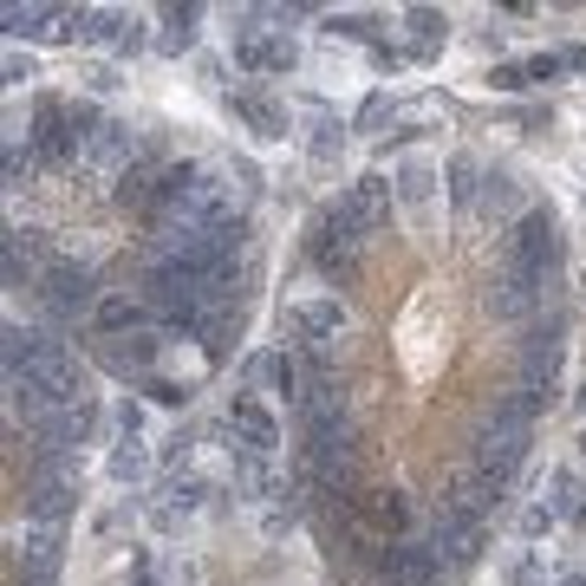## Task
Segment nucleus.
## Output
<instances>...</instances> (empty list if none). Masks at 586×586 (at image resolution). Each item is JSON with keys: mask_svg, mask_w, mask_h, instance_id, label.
<instances>
[{"mask_svg": "<svg viewBox=\"0 0 586 586\" xmlns=\"http://www.w3.org/2000/svg\"><path fill=\"white\" fill-rule=\"evenodd\" d=\"M105 281H98V268L91 261H73V254H59V268L46 274V287L33 293V326H46L53 339H66L78 326H91V313H98V300H105Z\"/></svg>", "mask_w": 586, "mask_h": 586, "instance_id": "nucleus-1", "label": "nucleus"}, {"mask_svg": "<svg viewBox=\"0 0 586 586\" xmlns=\"http://www.w3.org/2000/svg\"><path fill=\"white\" fill-rule=\"evenodd\" d=\"M26 150L40 156L46 176H73L85 163V131L73 124V91H33L26 98Z\"/></svg>", "mask_w": 586, "mask_h": 586, "instance_id": "nucleus-2", "label": "nucleus"}, {"mask_svg": "<svg viewBox=\"0 0 586 586\" xmlns=\"http://www.w3.org/2000/svg\"><path fill=\"white\" fill-rule=\"evenodd\" d=\"M482 313H489L496 326H509V333H528V326H541L547 313H561V287L521 274L509 261H496V274H489V287H482Z\"/></svg>", "mask_w": 586, "mask_h": 586, "instance_id": "nucleus-3", "label": "nucleus"}, {"mask_svg": "<svg viewBox=\"0 0 586 586\" xmlns=\"http://www.w3.org/2000/svg\"><path fill=\"white\" fill-rule=\"evenodd\" d=\"M502 261H509V268H521V274H534V281H554V287H561V268H567V235H561L554 203H534V209L514 221L509 235H502Z\"/></svg>", "mask_w": 586, "mask_h": 586, "instance_id": "nucleus-4", "label": "nucleus"}, {"mask_svg": "<svg viewBox=\"0 0 586 586\" xmlns=\"http://www.w3.org/2000/svg\"><path fill=\"white\" fill-rule=\"evenodd\" d=\"M66 534H73V528H59V521H26V514H13V521H7V580H53L59 586Z\"/></svg>", "mask_w": 586, "mask_h": 586, "instance_id": "nucleus-5", "label": "nucleus"}, {"mask_svg": "<svg viewBox=\"0 0 586 586\" xmlns=\"http://www.w3.org/2000/svg\"><path fill=\"white\" fill-rule=\"evenodd\" d=\"M391 203H398V216L411 221V228H431L437 221V203H443V156L404 150L391 163Z\"/></svg>", "mask_w": 586, "mask_h": 586, "instance_id": "nucleus-6", "label": "nucleus"}, {"mask_svg": "<svg viewBox=\"0 0 586 586\" xmlns=\"http://www.w3.org/2000/svg\"><path fill=\"white\" fill-rule=\"evenodd\" d=\"M221 111H228L254 144H287V138H300L287 98H274L268 85H235V91H221Z\"/></svg>", "mask_w": 586, "mask_h": 586, "instance_id": "nucleus-7", "label": "nucleus"}, {"mask_svg": "<svg viewBox=\"0 0 586 586\" xmlns=\"http://www.w3.org/2000/svg\"><path fill=\"white\" fill-rule=\"evenodd\" d=\"M346 509L359 514V528H366L371 541H411L417 534V514L424 509H411L398 489H359V496H346Z\"/></svg>", "mask_w": 586, "mask_h": 586, "instance_id": "nucleus-8", "label": "nucleus"}, {"mask_svg": "<svg viewBox=\"0 0 586 586\" xmlns=\"http://www.w3.org/2000/svg\"><path fill=\"white\" fill-rule=\"evenodd\" d=\"M221 424L235 431V443H241L248 456H268V463H281V437H287V431H281V417H274V411H268L254 391H235V398H228V411H221Z\"/></svg>", "mask_w": 586, "mask_h": 586, "instance_id": "nucleus-9", "label": "nucleus"}, {"mask_svg": "<svg viewBox=\"0 0 586 586\" xmlns=\"http://www.w3.org/2000/svg\"><path fill=\"white\" fill-rule=\"evenodd\" d=\"M534 209V196H528V183L514 176L509 163H489V176H482V196H476V221L482 228H496V235H509L514 221Z\"/></svg>", "mask_w": 586, "mask_h": 586, "instance_id": "nucleus-10", "label": "nucleus"}, {"mask_svg": "<svg viewBox=\"0 0 586 586\" xmlns=\"http://www.w3.org/2000/svg\"><path fill=\"white\" fill-rule=\"evenodd\" d=\"M124 333H156V306L138 287H111L85 326V339H124Z\"/></svg>", "mask_w": 586, "mask_h": 586, "instance_id": "nucleus-11", "label": "nucleus"}, {"mask_svg": "<svg viewBox=\"0 0 586 586\" xmlns=\"http://www.w3.org/2000/svg\"><path fill=\"white\" fill-rule=\"evenodd\" d=\"M59 20H66V7H53V0H13L0 13V33H7V46H53Z\"/></svg>", "mask_w": 586, "mask_h": 586, "instance_id": "nucleus-12", "label": "nucleus"}, {"mask_svg": "<svg viewBox=\"0 0 586 586\" xmlns=\"http://www.w3.org/2000/svg\"><path fill=\"white\" fill-rule=\"evenodd\" d=\"M398 33H404L411 66H431L443 46H449V13H443V7H404V13H398Z\"/></svg>", "mask_w": 586, "mask_h": 586, "instance_id": "nucleus-13", "label": "nucleus"}, {"mask_svg": "<svg viewBox=\"0 0 586 586\" xmlns=\"http://www.w3.org/2000/svg\"><path fill=\"white\" fill-rule=\"evenodd\" d=\"M150 476H163V469H156V449H150L144 437L105 443V482H111V489H144Z\"/></svg>", "mask_w": 586, "mask_h": 586, "instance_id": "nucleus-14", "label": "nucleus"}, {"mask_svg": "<svg viewBox=\"0 0 586 586\" xmlns=\"http://www.w3.org/2000/svg\"><path fill=\"white\" fill-rule=\"evenodd\" d=\"M482 176H489V163H482L476 150H449V156H443V196H449V209H456V216L476 221V196H482Z\"/></svg>", "mask_w": 586, "mask_h": 586, "instance_id": "nucleus-15", "label": "nucleus"}, {"mask_svg": "<svg viewBox=\"0 0 586 586\" xmlns=\"http://www.w3.org/2000/svg\"><path fill=\"white\" fill-rule=\"evenodd\" d=\"M163 26H156V59H189L196 46H203V7L189 0V7H163L156 13Z\"/></svg>", "mask_w": 586, "mask_h": 586, "instance_id": "nucleus-16", "label": "nucleus"}, {"mask_svg": "<svg viewBox=\"0 0 586 586\" xmlns=\"http://www.w3.org/2000/svg\"><path fill=\"white\" fill-rule=\"evenodd\" d=\"M346 138H352V124H339L333 111H313V118H306V131H300V150H306V163H319V170H326V163H339V156H346Z\"/></svg>", "mask_w": 586, "mask_h": 586, "instance_id": "nucleus-17", "label": "nucleus"}, {"mask_svg": "<svg viewBox=\"0 0 586 586\" xmlns=\"http://www.w3.org/2000/svg\"><path fill=\"white\" fill-rule=\"evenodd\" d=\"M547 509H554L561 528L586 534V476L580 469H554V476H547Z\"/></svg>", "mask_w": 586, "mask_h": 586, "instance_id": "nucleus-18", "label": "nucleus"}, {"mask_svg": "<svg viewBox=\"0 0 586 586\" xmlns=\"http://www.w3.org/2000/svg\"><path fill=\"white\" fill-rule=\"evenodd\" d=\"M203 431H196V424H183V417H176V424H170V437L156 443V469H163V476H176V469H196V449H203Z\"/></svg>", "mask_w": 586, "mask_h": 586, "instance_id": "nucleus-19", "label": "nucleus"}, {"mask_svg": "<svg viewBox=\"0 0 586 586\" xmlns=\"http://www.w3.org/2000/svg\"><path fill=\"white\" fill-rule=\"evenodd\" d=\"M0 176H7V196H20V189H33L46 170H40V156H33L26 144H7L0 150Z\"/></svg>", "mask_w": 586, "mask_h": 586, "instance_id": "nucleus-20", "label": "nucleus"}, {"mask_svg": "<svg viewBox=\"0 0 586 586\" xmlns=\"http://www.w3.org/2000/svg\"><path fill=\"white\" fill-rule=\"evenodd\" d=\"M144 431H150V398H138V391L111 398V437H144Z\"/></svg>", "mask_w": 586, "mask_h": 586, "instance_id": "nucleus-21", "label": "nucleus"}, {"mask_svg": "<svg viewBox=\"0 0 586 586\" xmlns=\"http://www.w3.org/2000/svg\"><path fill=\"white\" fill-rule=\"evenodd\" d=\"M384 118H398V98H391V85L366 91V105L352 111V138H378V124H384Z\"/></svg>", "mask_w": 586, "mask_h": 586, "instance_id": "nucleus-22", "label": "nucleus"}, {"mask_svg": "<svg viewBox=\"0 0 586 586\" xmlns=\"http://www.w3.org/2000/svg\"><path fill=\"white\" fill-rule=\"evenodd\" d=\"M300 66H306V46L274 26V33H268V78H293Z\"/></svg>", "mask_w": 586, "mask_h": 586, "instance_id": "nucleus-23", "label": "nucleus"}, {"mask_svg": "<svg viewBox=\"0 0 586 586\" xmlns=\"http://www.w3.org/2000/svg\"><path fill=\"white\" fill-rule=\"evenodd\" d=\"M78 85H85V98H111V91H124V66L85 59V66H78Z\"/></svg>", "mask_w": 586, "mask_h": 586, "instance_id": "nucleus-24", "label": "nucleus"}, {"mask_svg": "<svg viewBox=\"0 0 586 586\" xmlns=\"http://www.w3.org/2000/svg\"><path fill=\"white\" fill-rule=\"evenodd\" d=\"M0 78H7V91H40V59H33L26 46H7V66H0Z\"/></svg>", "mask_w": 586, "mask_h": 586, "instance_id": "nucleus-25", "label": "nucleus"}, {"mask_svg": "<svg viewBox=\"0 0 586 586\" xmlns=\"http://www.w3.org/2000/svg\"><path fill=\"white\" fill-rule=\"evenodd\" d=\"M268 378H274V352L261 346V352H248V359L235 366V391H254V398H261V384H268Z\"/></svg>", "mask_w": 586, "mask_h": 586, "instance_id": "nucleus-26", "label": "nucleus"}, {"mask_svg": "<svg viewBox=\"0 0 586 586\" xmlns=\"http://www.w3.org/2000/svg\"><path fill=\"white\" fill-rule=\"evenodd\" d=\"M482 85H489V91H534V85H528V66H521V59H496V66L482 73Z\"/></svg>", "mask_w": 586, "mask_h": 586, "instance_id": "nucleus-27", "label": "nucleus"}, {"mask_svg": "<svg viewBox=\"0 0 586 586\" xmlns=\"http://www.w3.org/2000/svg\"><path fill=\"white\" fill-rule=\"evenodd\" d=\"M293 528H300V502H281V509H261V534H268V541H287Z\"/></svg>", "mask_w": 586, "mask_h": 586, "instance_id": "nucleus-28", "label": "nucleus"}, {"mask_svg": "<svg viewBox=\"0 0 586 586\" xmlns=\"http://www.w3.org/2000/svg\"><path fill=\"white\" fill-rule=\"evenodd\" d=\"M554 528H561V521H554L547 502H528V509H521V541H547Z\"/></svg>", "mask_w": 586, "mask_h": 586, "instance_id": "nucleus-29", "label": "nucleus"}, {"mask_svg": "<svg viewBox=\"0 0 586 586\" xmlns=\"http://www.w3.org/2000/svg\"><path fill=\"white\" fill-rule=\"evenodd\" d=\"M521 66H528V85H561V73H567L561 53H528Z\"/></svg>", "mask_w": 586, "mask_h": 586, "instance_id": "nucleus-30", "label": "nucleus"}, {"mask_svg": "<svg viewBox=\"0 0 586 586\" xmlns=\"http://www.w3.org/2000/svg\"><path fill=\"white\" fill-rule=\"evenodd\" d=\"M196 73H203V85L228 91V59H221V53H196Z\"/></svg>", "mask_w": 586, "mask_h": 586, "instance_id": "nucleus-31", "label": "nucleus"}, {"mask_svg": "<svg viewBox=\"0 0 586 586\" xmlns=\"http://www.w3.org/2000/svg\"><path fill=\"white\" fill-rule=\"evenodd\" d=\"M509 586H541V561H534V554H521V561L509 567Z\"/></svg>", "mask_w": 586, "mask_h": 586, "instance_id": "nucleus-32", "label": "nucleus"}, {"mask_svg": "<svg viewBox=\"0 0 586 586\" xmlns=\"http://www.w3.org/2000/svg\"><path fill=\"white\" fill-rule=\"evenodd\" d=\"M561 66L567 73H586V46H561Z\"/></svg>", "mask_w": 586, "mask_h": 586, "instance_id": "nucleus-33", "label": "nucleus"}, {"mask_svg": "<svg viewBox=\"0 0 586 586\" xmlns=\"http://www.w3.org/2000/svg\"><path fill=\"white\" fill-rule=\"evenodd\" d=\"M124 586H156V574H150V554H138V574H131Z\"/></svg>", "mask_w": 586, "mask_h": 586, "instance_id": "nucleus-34", "label": "nucleus"}, {"mask_svg": "<svg viewBox=\"0 0 586 586\" xmlns=\"http://www.w3.org/2000/svg\"><path fill=\"white\" fill-rule=\"evenodd\" d=\"M574 411H580V424H586V378L574 384Z\"/></svg>", "mask_w": 586, "mask_h": 586, "instance_id": "nucleus-35", "label": "nucleus"}, {"mask_svg": "<svg viewBox=\"0 0 586 586\" xmlns=\"http://www.w3.org/2000/svg\"><path fill=\"white\" fill-rule=\"evenodd\" d=\"M554 586H586V574H561V580H554Z\"/></svg>", "mask_w": 586, "mask_h": 586, "instance_id": "nucleus-36", "label": "nucleus"}, {"mask_svg": "<svg viewBox=\"0 0 586 586\" xmlns=\"http://www.w3.org/2000/svg\"><path fill=\"white\" fill-rule=\"evenodd\" d=\"M574 449H580V463H586V424H580V437H574Z\"/></svg>", "mask_w": 586, "mask_h": 586, "instance_id": "nucleus-37", "label": "nucleus"}]
</instances>
